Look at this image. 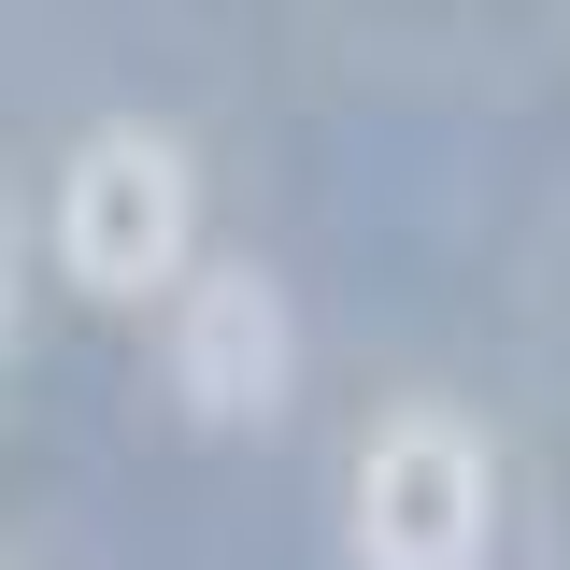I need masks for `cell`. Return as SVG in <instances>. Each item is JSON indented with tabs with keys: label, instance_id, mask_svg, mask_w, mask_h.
Instances as JSON below:
<instances>
[{
	"label": "cell",
	"instance_id": "1",
	"mask_svg": "<svg viewBox=\"0 0 570 570\" xmlns=\"http://www.w3.org/2000/svg\"><path fill=\"white\" fill-rule=\"evenodd\" d=\"M186 228H200V171H186V142L171 129H86L58 171V257L86 299H157V285L186 272Z\"/></svg>",
	"mask_w": 570,
	"mask_h": 570
},
{
	"label": "cell",
	"instance_id": "2",
	"mask_svg": "<svg viewBox=\"0 0 570 570\" xmlns=\"http://www.w3.org/2000/svg\"><path fill=\"white\" fill-rule=\"evenodd\" d=\"M356 570H485L499 471L456 414H385L356 442Z\"/></svg>",
	"mask_w": 570,
	"mask_h": 570
},
{
	"label": "cell",
	"instance_id": "3",
	"mask_svg": "<svg viewBox=\"0 0 570 570\" xmlns=\"http://www.w3.org/2000/svg\"><path fill=\"white\" fill-rule=\"evenodd\" d=\"M299 371V328H285V285L272 272H200L186 314H171V385L200 428H257Z\"/></svg>",
	"mask_w": 570,
	"mask_h": 570
}]
</instances>
